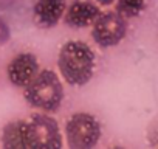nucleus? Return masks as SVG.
Here are the masks:
<instances>
[{"mask_svg": "<svg viewBox=\"0 0 158 149\" xmlns=\"http://www.w3.org/2000/svg\"><path fill=\"white\" fill-rule=\"evenodd\" d=\"M57 64L60 74L68 84L84 86L93 76L95 53L87 44L71 40L62 47Z\"/></svg>", "mask_w": 158, "mask_h": 149, "instance_id": "2", "label": "nucleus"}, {"mask_svg": "<svg viewBox=\"0 0 158 149\" xmlns=\"http://www.w3.org/2000/svg\"><path fill=\"white\" fill-rule=\"evenodd\" d=\"M65 13V0H37L34 5V19L44 28L54 27Z\"/></svg>", "mask_w": 158, "mask_h": 149, "instance_id": "7", "label": "nucleus"}, {"mask_svg": "<svg viewBox=\"0 0 158 149\" xmlns=\"http://www.w3.org/2000/svg\"><path fill=\"white\" fill-rule=\"evenodd\" d=\"M99 3H102V5H110L112 2H115V0H98Z\"/></svg>", "mask_w": 158, "mask_h": 149, "instance_id": "10", "label": "nucleus"}, {"mask_svg": "<svg viewBox=\"0 0 158 149\" xmlns=\"http://www.w3.org/2000/svg\"><path fill=\"white\" fill-rule=\"evenodd\" d=\"M68 146L73 149L93 147L101 138V124L90 113H74L65 126Z\"/></svg>", "mask_w": 158, "mask_h": 149, "instance_id": "4", "label": "nucleus"}, {"mask_svg": "<svg viewBox=\"0 0 158 149\" xmlns=\"http://www.w3.org/2000/svg\"><path fill=\"white\" fill-rule=\"evenodd\" d=\"M25 98L36 109L45 112L57 110L64 100V89L60 79L51 70L39 71L25 86Z\"/></svg>", "mask_w": 158, "mask_h": 149, "instance_id": "3", "label": "nucleus"}, {"mask_svg": "<svg viewBox=\"0 0 158 149\" xmlns=\"http://www.w3.org/2000/svg\"><path fill=\"white\" fill-rule=\"evenodd\" d=\"M39 73V62L34 54L22 53L17 54L8 65V78L13 84L25 87Z\"/></svg>", "mask_w": 158, "mask_h": 149, "instance_id": "6", "label": "nucleus"}, {"mask_svg": "<svg viewBox=\"0 0 158 149\" xmlns=\"http://www.w3.org/2000/svg\"><path fill=\"white\" fill-rule=\"evenodd\" d=\"M127 33L126 17L118 11L101 13L93 22L92 36L95 42L101 47H113L119 44Z\"/></svg>", "mask_w": 158, "mask_h": 149, "instance_id": "5", "label": "nucleus"}, {"mask_svg": "<svg viewBox=\"0 0 158 149\" xmlns=\"http://www.w3.org/2000/svg\"><path fill=\"white\" fill-rule=\"evenodd\" d=\"M144 8L146 0H116V11L126 19L139 16Z\"/></svg>", "mask_w": 158, "mask_h": 149, "instance_id": "9", "label": "nucleus"}, {"mask_svg": "<svg viewBox=\"0 0 158 149\" xmlns=\"http://www.w3.org/2000/svg\"><path fill=\"white\" fill-rule=\"evenodd\" d=\"M99 14H101L99 8L90 2H74L65 13V22L70 27L82 28L93 25V22Z\"/></svg>", "mask_w": 158, "mask_h": 149, "instance_id": "8", "label": "nucleus"}, {"mask_svg": "<svg viewBox=\"0 0 158 149\" xmlns=\"http://www.w3.org/2000/svg\"><path fill=\"white\" fill-rule=\"evenodd\" d=\"M3 147H60L62 135L56 120L48 115H33L10 123L2 134Z\"/></svg>", "mask_w": 158, "mask_h": 149, "instance_id": "1", "label": "nucleus"}]
</instances>
